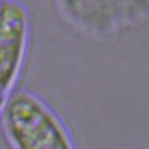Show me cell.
<instances>
[{"label":"cell","instance_id":"2","mask_svg":"<svg viewBox=\"0 0 149 149\" xmlns=\"http://www.w3.org/2000/svg\"><path fill=\"white\" fill-rule=\"evenodd\" d=\"M30 14L21 0L0 1V114L13 94L27 55Z\"/></svg>","mask_w":149,"mask_h":149},{"label":"cell","instance_id":"1","mask_svg":"<svg viewBox=\"0 0 149 149\" xmlns=\"http://www.w3.org/2000/svg\"><path fill=\"white\" fill-rule=\"evenodd\" d=\"M0 115L5 136L13 149H76L59 116L31 91L12 94Z\"/></svg>","mask_w":149,"mask_h":149}]
</instances>
